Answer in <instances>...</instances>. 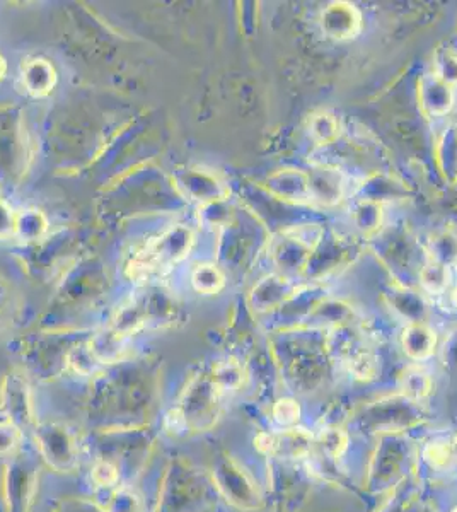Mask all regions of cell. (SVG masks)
<instances>
[{
    "instance_id": "cell-1",
    "label": "cell",
    "mask_w": 457,
    "mask_h": 512,
    "mask_svg": "<svg viewBox=\"0 0 457 512\" xmlns=\"http://www.w3.org/2000/svg\"><path fill=\"white\" fill-rule=\"evenodd\" d=\"M162 366L152 355H130L105 366L87 386L82 419L87 432L130 431L156 425Z\"/></svg>"
},
{
    "instance_id": "cell-2",
    "label": "cell",
    "mask_w": 457,
    "mask_h": 512,
    "mask_svg": "<svg viewBox=\"0 0 457 512\" xmlns=\"http://www.w3.org/2000/svg\"><path fill=\"white\" fill-rule=\"evenodd\" d=\"M226 396L220 393L209 367L191 374L176 402L162 414L161 431L171 437L205 434L219 424L224 415Z\"/></svg>"
},
{
    "instance_id": "cell-3",
    "label": "cell",
    "mask_w": 457,
    "mask_h": 512,
    "mask_svg": "<svg viewBox=\"0 0 457 512\" xmlns=\"http://www.w3.org/2000/svg\"><path fill=\"white\" fill-rule=\"evenodd\" d=\"M108 284L105 270L94 260H82L70 267L60 282L58 294L41 321V330H81L77 321L91 311Z\"/></svg>"
},
{
    "instance_id": "cell-4",
    "label": "cell",
    "mask_w": 457,
    "mask_h": 512,
    "mask_svg": "<svg viewBox=\"0 0 457 512\" xmlns=\"http://www.w3.org/2000/svg\"><path fill=\"white\" fill-rule=\"evenodd\" d=\"M105 214L111 216H140L154 210L183 209L188 202L174 185L173 176L159 169H135L134 175L123 178L110 188L105 198Z\"/></svg>"
},
{
    "instance_id": "cell-5",
    "label": "cell",
    "mask_w": 457,
    "mask_h": 512,
    "mask_svg": "<svg viewBox=\"0 0 457 512\" xmlns=\"http://www.w3.org/2000/svg\"><path fill=\"white\" fill-rule=\"evenodd\" d=\"M156 425L130 431L86 432L82 436L84 456L110 461L122 475V485L135 487L156 451Z\"/></svg>"
},
{
    "instance_id": "cell-6",
    "label": "cell",
    "mask_w": 457,
    "mask_h": 512,
    "mask_svg": "<svg viewBox=\"0 0 457 512\" xmlns=\"http://www.w3.org/2000/svg\"><path fill=\"white\" fill-rule=\"evenodd\" d=\"M273 344L275 357L296 391H313L323 383L333 362L324 350V332L313 328L280 330Z\"/></svg>"
},
{
    "instance_id": "cell-7",
    "label": "cell",
    "mask_w": 457,
    "mask_h": 512,
    "mask_svg": "<svg viewBox=\"0 0 457 512\" xmlns=\"http://www.w3.org/2000/svg\"><path fill=\"white\" fill-rule=\"evenodd\" d=\"M220 499L209 473L183 456H173L162 472L151 512H209Z\"/></svg>"
},
{
    "instance_id": "cell-8",
    "label": "cell",
    "mask_w": 457,
    "mask_h": 512,
    "mask_svg": "<svg viewBox=\"0 0 457 512\" xmlns=\"http://www.w3.org/2000/svg\"><path fill=\"white\" fill-rule=\"evenodd\" d=\"M94 330H40L19 344L21 367L31 381L53 383L69 373L70 355Z\"/></svg>"
},
{
    "instance_id": "cell-9",
    "label": "cell",
    "mask_w": 457,
    "mask_h": 512,
    "mask_svg": "<svg viewBox=\"0 0 457 512\" xmlns=\"http://www.w3.org/2000/svg\"><path fill=\"white\" fill-rule=\"evenodd\" d=\"M180 321L181 308L176 299L162 291L161 286L149 284L134 296L128 297L105 326L118 337L130 340L149 330L173 328Z\"/></svg>"
},
{
    "instance_id": "cell-10",
    "label": "cell",
    "mask_w": 457,
    "mask_h": 512,
    "mask_svg": "<svg viewBox=\"0 0 457 512\" xmlns=\"http://www.w3.org/2000/svg\"><path fill=\"white\" fill-rule=\"evenodd\" d=\"M195 231L186 224H174L162 233L147 239L128 258L127 275L142 286L154 284L171 268L183 262L195 246Z\"/></svg>"
},
{
    "instance_id": "cell-11",
    "label": "cell",
    "mask_w": 457,
    "mask_h": 512,
    "mask_svg": "<svg viewBox=\"0 0 457 512\" xmlns=\"http://www.w3.org/2000/svg\"><path fill=\"white\" fill-rule=\"evenodd\" d=\"M376 255L377 262L388 270L389 279L401 286L418 287V274L427 255L423 250V241L411 233L410 227L401 224H388L381 233L372 238L367 245Z\"/></svg>"
},
{
    "instance_id": "cell-12",
    "label": "cell",
    "mask_w": 457,
    "mask_h": 512,
    "mask_svg": "<svg viewBox=\"0 0 457 512\" xmlns=\"http://www.w3.org/2000/svg\"><path fill=\"white\" fill-rule=\"evenodd\" d=\"M36 144L19 106H0V190L19 187L35 159Z\"/></svg>"
},
{
    "instance_id": "cell-13",
    "label": "cell",
    "mask_w": 457,
    "mask_h": 512,
    "mask_svg": "<svg viewBox=\"0 0 457 512\" xmlns=\"http://www.w3.org/2000/svg\"><path fill=\"white\" fill-rule=\"evenodd\" d=\"M43 466L45 463L29 437L19 451L4 461L0 478V501L4 512H33Z\"/></svg>"
},
{
    "instance_id": "cell-14",
    "label": "cell",
    "mask_w": 457,
    "mask_h": 512,
    "mask_svg": "<svg viewBox=\"0 0 457 512\" xmlns=\"http://www.w3.org/2000/svg\"><path fill=\"white\" fill-rule=\"evenodd\" d=\"M427 420L422 403L413 402L400 391L396 395L382 396L365 403L353 414L350 427L364 434L388 436L403 434Z\"/></svg>"
},
{
    "instance_id": "cell-15",
    "label": "cell",
    "mask_w": 457,
    "mask_h": 512,
    "mask_svg": "<svg viewBox=\"0 0 457 512\" xmlns=\"http://www.w3.org/2000/svg\"><path fill=\"white\" fill-rule=\"evenodd\" d=\"M219 236V265L224 272H238L251 267L258 251L267 250L268 234L265 226L249 210H236L226 226L217 231Z\"/></svg>"
},
{
    "instance_id": "cell-16",
    "label": "cell",
    "mask_w": 457,
    "mask_h": 512,
    "mask_svg": "<svg viewBox=\"0 0 457 512\" xmlns=\"http://www.w3.org/2000/svg\"><path fill=\"white\" fill-rule=\"evenodd\" d=\"M324 226L326 224L321 221L302 222L282 233L272 234L268 239L267 253L273 272L302 282V275Z\"/></svg>"
},
{
    "instance_id": "cell-17",
    "label": "cell",
    "mask_w": 457,
    "mask_h": 512,
    "mask_svg": "<svg viewBox=\"0 0 457 512\" xmlns=\"http://www.w3.org/2000/svg\"><path fill=\"white\" fill-rule=\"evenodd\" d=\"M29 439L52 472L72 475L81 468L84 443L76 427L58 420H40Z\"/></svg>"
},
{
    "instance_id": "cell-18",
    "label": "cell",
    "mask_w": 457,
    "mask_h": 512,
    "mask_svg": "<svg viewBox=\"0 0 457 512\" xmlns=\"http://www.w3.org/2000/svg\"><path fill=\"white\" fill-rule=\"evenodd\" d=\"M364 250H367L365 243L352 233H342L336 227L324 226L323 234L314 246L313 255L302 275V282L326 284V280L333 275L352 267Z\"/></svg>"
},
{
    "instance_id": "cell-19",
    "label": "cell",
    "mask_w": 457,
    "mask_h": 512,
    "mask_svg": "<svg viewBox=\"0 0 457 512\" xmlns=\"http://www.w3.org/2000/svg\"><path fill=\"white\" fill-rule=\"evenodd\" d=\"M220 499L238 511L255 512L263 507V495L256 478L232 454L222 451L212 460L209 472Z\"/></svg>"
},
{
    "instance_id": "cell-20",
    "label": "cell",
    "mask_w": 457,
    "mask_h": 512,
    "mask_svg": "<svg viewBox=\"0 0 457 512\" xmlns=\"http://www.w3.org/2000/svg\"><path fill=\"white\" fill-rule=\"evenodd\" d=\"M0 415L2 419L18 425L26 436L40 422L31 378L21 366L9 367L0 379Z\"/></svg>"
},
{
    "instance_id": "cell-21",
    "label": "cell",
    "mask_w": 457,
    "mask_h": 512,
    "mask_svg": "<svg viewBox=\"0 0 457 512\" xmlns=\"http://www.w3.org/2000/svg\"><path fill=\"white\" fill-rule=\"evenodd\" d=\"M413 449L403 434L381 436V444L377 446L367 475V487L372 492H384L400 483L408 473Z\"/></svg>"
},
{
    "instance_id": "cell-22",
    "label": "cell",
    "mask_w": 457,
    "mask_h": 512,
    "mask_svg": "<svg viewBox=\"0 0 457 512\" xmlns=\"http://www.w3.org/2000/svg\"><path fill=\"white\" fill-rule=\"evenodd\" d=\"M309 200L316 210H333L347 205L352 195V181L348 171L338 163L314 161L307 168Z\"/></svg>"
},
{
    "instance_id": "cell-23",
    "label": "cell",
    "mask_w": 457,
    "mask_h": 512,
    "mask_svg": "<svg viewBox=\"0 0 457 512\" xmlns=\"http://www.w3.org/2000/svg\"><path fill=\"white\" fill-rule=\"evenodd\" d=\"M174 185L188 204L198 207L229 200L232 188L214 169L205 166H183L173 175Z\"/></svg>"
},
{
    "instance_id": "cell-24",
    "label": "cell",
    "mask_w": 457,
    "mask_h": 512,
    "mask_svg": "<svg viewBox=\"0 0 457 512\" xmlns=\"http://www.w3.org/2000/svg\"><path fill=\"white\" fill-rule=\"evenodd\" d=\"M364 12L347 0H333L319 12V30L328 40L347 43L357 40L364 31Z\"/></svg>"
},
{
    "instance_id": "cell-25",
    "label": "cell",
    "mask_w": 457,
    "mask_h": 512,
    "mask_svg": "<svg viewBox=\"0 0 457 512\" xmlns=\"http://www.w3.org/2000/svg\"><path fill=\"white\" fill-rule=\"evenodd\" d=\"M299 280L289 279L277 272L261 275L249 289L246 304L255 316H273L289 301L299 287Z\"/></svg>"
},
{
    "instance_id": "cell-26",
    "label": "cell",
    "mask_w": 457,
    "mask_h": 512,
    "mask_svg": "<svg viewBox=\"0 0 457 512\" xmlns=\"http://www.w3.org/2000/svg\"><path fill=\"white\" fill-rule=\"evenodd\" d=\"M255 448L275 460H302L313 453L316 441L306 429L292 427L278 432H260L255 437Z\"/></svg>"
},
{
    "instance_id": "cell-27",
    "label": "cell",
    "mask_w": 457,
    "mask_h": 512,
    "mask_svg": "<svg viewBox=\"0 0 457 512\" xmlns=\"http://www.w3.org/2000/svg\"><path fill=\"white\" fill-rule=\"evenodd\" d=\"M410 197L411 190L406 185V181L401 180L400 176L394 175L393 171H384V169L369 171L362 180L355 183L352 195H350V198L371 200V202L384 205V207L405 202Z\"/></svg>"
},
{
    "instance_id": "cell-28",
    "label": "cell",
    "mask_w": 457,
    "mask_h": 512,
    "mask_svg": "<svg viewBox=\"0 0 457 512\" xmlns=\"http://www.w3.org/2000/svg\"><path fill=\"white\" fill-rule=\"evenodd\" d=\"M384 303L394 318L403 321L405 325L430 323L432 318L434 301L425 296L418 287L401 286L391 280L388 289L384 291Z\"/></svg>"
},
{
    "instance_id": "cell-29",
    "label": "cell",
    "mask_w": 457,
    "mask_h": 512,
    "mask_svg": "<svg viewBox=\"0 0 457 512\" xmlns=\"http://www.w3.org/2000/svg\"><path fill=\"white\" fill-rule=\"evenodd\" d=\"M260 187L284 204L311 207L307 169L294 168V166L277 169L261 181Z\"/></svg>"
},
{
    "instance_id": "cell-30",
    "label": "cell",
    "mask_w": 457,
    "mask_h": 512,
    "mask_svg": "<svg viewBox=\"0 0 457 512\" xmlns=\"http://www.w3.org/2000/svg\"><path fill=\"white\" fill-rule=\"evenodd\" d=\"M418 108L429 120H440L456 108L457 89L452 88L432 72H425L417 82Z\"/></svg>"
},
{
    "instance_id": "cell-31",
    "label": "cell",
    "mask_w": 457,
    "mask_h": 512,
    "mask_svg": "<svg viewBox=\"0 0 457 512\" xmlns=\"http://www.w3.org/2000/svg\"><path fill=\"white\" fill-rule=\"evenodd\" d=\"M58 84L57 67L43 55H29L19 65V86L29 98L45 99Z\"/></svg>"
},
{
    "instance_id": "cell-32",
    "label": "cell",
    "mask_w": 457,
    "mask_h": 512,
    "mask_svg": "<svg viewBox=\"0 0 457 512\" xmlns=\"http://www.w3.org/2000/svg\"><path fill=\"white\" fill-rule=\"evenodd\" d=\"M347 217L350 233L367 245L386 226V207L371 200L350 198L347 202Z\"/></svg>"
},
{
    "instance_id": "cell-33",
    "label": "cell",
    "mask_w": 457,
    "mask_h": 512,
    "mask_svg": "<svg viewBox=\"0 0 457 512\" xmlns=\"http://www.w3.org/2000/svg\"><path fill=\"white\" fill-rule=\"evenodd\" d=\"M400 344L413 364H423L439 354V332L432 323H411L403 326Z\"/></svg>"
},
{
    "instance_id": "cell-34",
    "label": "cell",
    "mask_w": 457,
    "mask_h": 512,
    "mask_svg": "<svg viewBox=\"0 0 457 512\" xmlns=\"http://www.w3.org/2000/svg\"><path fill=\"white\" fill-rule=\"evenodd\" d=\"M352 321H359L357 308L347 299L330 294V296L324 297L323 301L316 306L313 315L307 318L304 328L328 332L331 328L347 325Z\"/></svg>"
},
{
    "instance_id": "cell-35",
    "label": "cell",
    "mask_w": 457,
    "mask_h": 512,
    "mask_svg": "<svg viewBox=\"0 0 457 512\" xmlns=\"http://www.w3.org/2000/svg\"><path fill=\"white\" fill-rule=\"evenodd\" d=\"M434 163L447 185H457V132L454 122L446 123L435 134Z\"/></svg>"
},
{
    "instance_id": "cell-36",
    "label": "cell",
    "mask_w": 457,
    "mask_h": 512,
    "mask_svg": "<svg viewBox=\"0 0 457 512\" xmlns=\"http://www.w3.org/2000/svg\"><path fill=\"white\" fill-rule=\"evenodd\" d=\"M306 132L316 149H330L338 146L343 137V123L335 111L318 110L309 115Z\"/></svg>"
},
{
    "instance_id": "cell-37",
    "label": "cell",
    "mask_w": 457,
    "mask_h": 512,
    "mask_svg": "<svg viewBox=\"0 0 457 512\" xmlns=\"http://www.w3.org/2000/svg\"><path fill=\"white\" fill-rule=\"evenodd\" d=\"M423 250L430 262L442 267L457 268V227L444 226L435 229L429 238L423 241Z\"/></svg>"
},
{
    "instance_id": "cell-38",
    "label": "cell",
    "mask_w": 457,
    "mask_h": 512,
    "mask_svg": "<svg viewBox=\"0 0 457 512\" xmlns=\"http://www.w3.org/2000/svg\"><path fill=\"white\" fill-rule=\"evenodd\" d=\"M209 369L217 388L227 400L243 390L248 381V369L243 361L234 355H227L224 359L215 361Z\"/></svg>"
},
{
    "instance_id": "cell-39",
    "label": "cell",
    "mask_w": 457,
    "mask_h": 512,
    "mask_svg": "<svg viewBox=\"0 0 457 512\" xmlns=\"http://www.w3.org/2000/svg\"><path fill=\"white\" fill-rule=\"evenodd\" d=\"M435 379L423 364H410L400 376V393L413 402L425 403L434 395Z\"/></svg>"
},
{
    "instance_id": "cell-40",
    "label": "cell",
    "mask_w": 457,
    "mask_h": 512,
    "mask_svg": "<svg viewBox=\"0 0 457 512\" xmlns=\"http://www.w3.org/2000/svg\"><path fill=\"white\" fill-rule=\"evenodd\" d=\"M452 282H454V270L451 268L442 267L437 263L427 262L423 263L418 274V289L430 297L432 301H439L442 297L446 296L447 291L451 289Z\"/></svg>"
},
{
    "instance_id": "cell-41",
    "label": "cell",
    "mask_w": 457,
    "mask_h": 512,
    "mask_svg": "<svg viewBox=\"0 0 457 512\" xmlns=\"http://www.w3.org/2000/svg\"><path fill=\"white\" fill-rule=\"evenodd\" d=\"M190 284L202 296H217L227 286V274L219 263L202 262L191 268Z\"/></svg>"
},
{
    "instance_id": "cell-42",
    "label": "cell",
    "mask_w": 457,
    "mask_h": 512,
    "mask_svg": "<svg viewBox=\"0 0 457 512\" xmlns=\"http://www.w3.org/2000/svg\"><path fill=\"white\" fill-rule=\"evenodd\" d=\"M48 234V219L45 214L38 209H23L16 212V229H14V238L28 243V245H38V241H43Z\"/></svg>"
},
{
    "instance_id": "cell-43",
    "label": "cell",
    "mask_w": 457,
    "mask_h": 512,
    "mask_svg": "<svg viewBox=\"0 0 457 512\" xmlns=\"http://www.w3.org/2000/svg\"><path fill=\"white\" fill-rule=\"evenodd\" d=\"M89 483L93 487V497L98 501L101 497L110 494L111 490L122 487V475L118 472L113 463L101 460V458H91L89 466Z\"/></svg>"
},
{
    "instance_id": "cell-44",
    "label": "cell",
    "mask_w": 457,
    "mask_h": 512,
    "mask_svg": "<svg viewBox=\"0 0 457 512\" xmlns=\"http://www.w3.org/2000/svg\"><path fill=\"white\" fill-rule=\"evenodd\" d=\"M106 512H145L144 497L137 492L135 487L122 485L118 489L111 490L110 494L98 499Z\"/></svg>"
},
{
    "instance_id": "cell-45",
    "label": "cell",
    "mask_w": 457,
    "mask_h": 512,
    "mask_svg": "<svg viewBox=\"0 0 457 512\" xmlns=\"http://www.w3.org/2000/svg\"><path fill=\"white\" fill-rule=\"evenodd\" d=\"M343 367L347 369V373L353 379L362 381V383L376 381L381 373V362H379V357L372 345H367L365 349L360 350L359 354L353 355L352 359Z\"/></svg>"
},
{
    "instance_id": "cell-46",
    "label": "cell",
    "mask_w": 457,
    "mask_h": 512,
    "mask_svg": "<svg viewBox=\"0 0 457 512\" xmlns=\"http://www.w3.org/2000/svg\"><path fill=\"white\" fill-rule=\"evenodd\" d=\"M430 72L439 77L440 81L457 89V48L452 45H440L435 50Z\"/></svg>"
},
{
    "instance_id": "cell-47",
    "label": "cell",
    "mask_w": 457,
    "mask_h": 512,
    "mask_svg": "<svg viewBox=\"0 0 457 512\" xmlns=\"http://www.w3.org/2000/svg\"><path fill=\"white\" fill-rule=\"evenodd\" d=\"M348 432L340 427H326L316 439V448L330 460H340L348 448Z\"/></svg>"
},
{
    "instance_id": "cell-48",
    "label": "cell",
    "mask_w": 457,
    "mask_h": 512,
    "mask_svg": "<svg viewBox=\"0 0 457 512\" xmlns=\"http://www.w3.org/2000/svg\"><path fill=\"white\" fill-rule=\"evenodd\" d=\"M301 415V405H299L296 398L284 396V398H278L277 402L273 403L272 417L280 429L297 427L299 420H301Z\"/></svg>"
},
{
    "instance_id": "cell-49",
    "label": "cell",
    "mask_w": 457,
    "mask_h": 512,
    "mask_svg": "<svg viewBox=\"0 0 457 512\" xmlns=\"http://www.w3.org/2000/svg\"><path fill=\"white\" fill-rule=\"evenodd\" d=\"M47 512H106L94 497L64 495L50 502Z\"/></svg>"
},
{
    "instance_id": "cell-50",
    "label": "cell",
    "mask_w": 457,
    "mask_h": 512,
    "mask_svg": "<svg viewBox=\"0 0 457 512\" xmlns=\"http://www.w3.org/2000/svg\"><path fill=\"white\" fill-rule=\"evenodd\" d=\"M28 441V436L24 434L18 425L12 424L9 420L0 419V460L6 461L12 454L21 449L24 443Z\"/></svg>"
},
{
    "instance_id": "cell-51",
    "label": "cell",
    "mask_w": 457,
    "mask_h": 512,
    "mask_svg": "<svg viewBox=\"0 0 457 512\" xmlns=\"http://www.w3.org/2000/svg\"><path fill=\"white\" fill-rule=\"evenodd\" d=\"M423 460L427 461L430 468L437 472H444L454 463V454H452L451 443L447 441H432L425 444L422 449Z\"/></svg>"
},
{
    "instance_id": "cell-52",
    "label": "cell",
    "mask_w": 457,
    "mask_h": 512,
    "mask_svg": "<svg viewBox=\"0 0 457 512\" xmlns=\"http://www.w3.org/2000/svg\"><path fill=\"white\" fill-rule=\"evenodd\" d=\"M439 357L447 369L457 371V325L446 333L444 340H440Z\"/></svg>"
},
{
    "instance_id": "cell-53",
    "label": "cell",
    "mask_w": 457,
    "mask_h": 512,
    "mask_svg": "<svg viewBox=\"0 0 457 512\" xmlns=\"http://www.w3.org/2000/svg\"><path fill=\"white\" fill-rule=\"evenodd\" d=\"M14 229H16V210L12 209L6 198L0 197V241L14 238Z\"/></svg>"
},
{
    "instance_id": "cell-54",
    "label": "cell",
    "mask_w": 457,
    "mask_h": 512,
    "mask_svg": "<svg viewBox=\"0 0 457 512\" xmlns=\"http://www.w3.org/2000/svg\"><path fill=\"white\" fill-rule=\"evenodd\" d=\"M14 313V296L6 280L0 279V333L11 321Z\"/></svg>"
},
{
    "instance_id": "cell-55",
    "label": "cell",
    "mask_w": 457,
    "mask_h": 512,
    "mask_svg": "<svg viewBox=\"0 0 457 512\" xmlns=\"http://www.w3.org/2000/svg\"><path fill=\"white\" fill-rule=\"evenodd\" d=\"M444 301H446L447 308L457 313V279L454 277V282H452L451 289L447 291L446 296L442 297Z\"/></svg>"
},
{
    "instance_id": "cell-56",
    "label": "cell",
    "mask_w": 457,
    "mask_h": 512,
    "mask_svg": "<svg viewBox=\"0 0 457 512\" xmlns=\"http://www.w3.org/2000/svg\"><path fill=\"white\" fill-rule=\"evenodd\" d=\"M7 70H9V65H7L6 57L0 53V82L6 79Z\"/></svg>"
},
{
    "instance_id": "cell-57",
    "label": "cell",
    "mask_w": 457,
    "mask_h": 512,
    "mask_svg": "<svg viewBox=\"0 0 457 512\" xmlns=\"http://www.w3.org/2000/svg\"><path fill=\"white\" fill-rule=\"evenodd\" d=\"M452 454H454V461L457 463V436L451 441Z\"/></svg>"
},
{
    "instance_id": "cell-58",
    "label": "cell",
    "mask_w": 457,
    "mask_h": 512,
    "mask_svg": "<svg viewBox=\"0 0 457 512\" xmlns=\"http://www.w3.org/2000/svg\"><path fill=\"white\" fill-rule=\"evenodd\" d=\"M454 277H456V279H457V268H456V270H454Z\"/></svg>"
},
{
    "instance_id": "cell-59",
    "label": "cell",
    "mask_w": 457,
    "mask_h": 512,
    "mask_svg": "<svg viewBox=\"0 0 457 512\" xmlns=\"http://www.w3.org/2000/svg\"><path fill=\"white\" fill-rule=\"evenodd\" d=\"M454 127H456V132H457V122H454Z\"/></svg>"
},
{
    "instance_id": "cell-60",
    "label": "cell",
    "mask_w": 457,
    "mask_h": 512,
    "mask_svg": "<svg viewBox=\"0 0 457 512\" xmlns=\"http://www.w3.org/2000/svg\"><path fill=\"white\" fill-rule=\"evenodd\" d=\"M452 512H457V507H456V509H454V511H452Z\"/></svg>"
},
{
    "instance_id": "cell-61",
    "label": "cell",
    "mask_w": 457,
    "mask_h": 512,
    "mask_svg": "<svg viewBox=\"0 0 457 512\" xmlns=\"http://www.w3.org/2000/svg\"><path fill=\"white\" fill-rule=\"evenodd\" d=\"M0 419H2V415H0Z\"/></svg>"
},
{
    "instance_id": "cell-62",
    "label": "cell",
    "mask_w": 457,
    "mask_h": 512,
    "mask_svg": "<svg viewBox=\"0 0 457 512\" xmlns=\"http://www.w3.org/2000/svg\"><path fill=\"white\" fill-rule=\"evenodd\" d=\"M145 512H151V511H145Z\"/></svg>"
},
{
    "instance_id": "cell-63",
    "label": "cell",
    "mask_w": 457,
    "mask_h": 512,
    "mask_svg": "<svg viewBox=\"0 0 457 512\" xmlns=\"http://www.w3.org/2000/svg\"><path fill=\"white\" fill-rule=\"evenodd\" d=\"M456 48H457V45H456Z\"/></svg>"
}]
</instances>
